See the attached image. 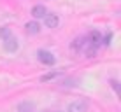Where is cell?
I'll use <instances>...</instances> for the list:
<instances>
[{
    "label": "cell",
    "mask_w": 121,
    "mask_h": 112,
    "mask_svg": "<svg viewBox=\"0 0 121 112\" xmlns=\"http://www.w3.org/2000/svg\"><path fill=\"white\" fill-rule=\"evenodd\" d=\"M112 37H114V33H112V32H107V33L102 37V44H104V46H111Z\"/></svg>",
    "instance_id": "obj_11"
},
{
    "label": "cell",
    "mask_w": 121,
    "mask_h": 112,
    "mask_svg": "<svg viewBox=\"0 0 121 112\" xmlns=\"http://www.w3.org/2000/svg\"><path fill=\"white\" fill-rule=\"evenodd\" d=\"M25 30H26L28 35H37L40 32V25L37 19H33V21H28L26 25H25Z\"/></svg>",
    "instance_id": "obj_8"
},
{
    "label": "cell",
    "mask_w": 121,
    "mask_h": 112,
    "mask_svg": "<svg viewBox=\"0 0 121 112\" xmlns=\"http://www.w3.org/2000/svg\"><path fill=\"white\" fill-rule=\"evenodd\" d=\"M109 82H111V88H112V89L116 91V95H119V82L116 81V79H111Z\"/></svg>",
    "instance_id": "obj_13"
},
{
    "label": "cell",
    "mask_w": 121,
    "mask_h": 112,
    "mask_svg": "<svg viewBox=\"0 0 121 112\" xmlns=\"http://www.w3.org/2000/svg\"><path fill=\"white\" fill-rule=\"evenodd\" d=\"M4 49H5L7 53H16L19 49V40L16 35H11L7 37V39H4Z\"/></svg>",
    "instance_id": "obj_2"
},
{
    "label": "cell",
    "mask_w": 121,
    "mask_h": 112,
    "mask_svg": "<svg viewBox=\"0 0 121 112\" xmlns=\"http://www.w3.org/2000/svg\"><path fill=\"white\" fill-rule=\"evenodd\" d=\"M84 46H86V37H76V39L70 42V49H72L74 53H79V51L84 49Z\"/></svg>",
    "instance_id": "obj_6"
},
{
    "label": "cell",
    "mask_w": 121,
    "mask_h": 112,
    "mask_svg": "<svg viewBox=\"0 0 121 112\" xmlns=\"http://www.w3.org/2000/svg\"><path fill=\"white\" fill-rule=\"evenodd\" d=\"M12 35V32H11V28L9 26H0V39H7V37H11Z\"/></svg>",
    "instance_id": "obj_10"
},
{
    "label": "cell",
    "mask_w": 121,
    "mask_h": 112,
    "mask_svg": "<svg viewBox=\"0 0 121 112\" xmlns=\"http://www.w3.org/2000/svg\"><path fill=\"white\" fill-rule=\"evenodd\" d=\"M30 14H32L33 19H40V18H44V16L48 14V9H46V5H42V4H37V5L32 7Z\"/></svg>",
    "instance_id": "obj_4"
},
{
    "label": "cell",
    "mask_w": 121,
    "mask_h": 112,
    "mask_svg": "<svg viewBox=\"0 0 121 112\" xmlns=\"http://www.w3.org/2000/svg\"><path fill=\"white\" fill-rule=\"evenodd\" d=\"M37 60H39L42 65H48V67H51V65H55L56 58H55V54H53L51 51H46V49H39V51H37Z\"/></svg>",
    "instance_id": "obj_1"
},
{
    "label": "cell",
    "mask_w": 121,
    "mask_h": 112,
    "mask_svg": "<svg viewBox=\"0 0 121 112\" xmlns=\"http://www.w3.org/2000/svg\"><path fill=\"white\" fill-rule=\"evenodd\" d=\"M58 75H61V72H60V70H53V72H48V74H44V75L40 77V82H48V81H53V79H56Z\"/></svg>",
    "instance_id": "obj_9"
},
{
    "label": "cell",
    "mask_w": 121,
    "mask_h": 112,
    "mask_svg": "<svg viewBox=\"0 0 121 112\" xmlns=\"http://www.w3.org/2000/svg\"><path fill=\"white\" fill-rule=\"evenodd\" d=\"M67 112H88V102L84 100H77V102H72L69 105Z\"/></svg>",
    "instance_id": "obj_3"
},
{
    "label": "cell",
    "mask_w": 121,
    "mask_h": 112,
    "mask_svg": "<svg viewBox=\"0 0 121 112\" xmlns=\"http://www.w3.org/2000/svg\"><path fill=\"white\" fill-rule=\"evenodd\" d=\"M56 112H63V110H56Z\"/></svg>",
    "instance_id": "obj_14"
},
{
    "label": "cell",
    "mask_w": 121,
    "mask_h": 112,
    "mask_svg": "<svg viewBox=\"0 0 121 112\" xmlns=\"http://www.w3.org/2000/svg\"><path fill=\"white\" fill-rule=\"evenodd\" d=\"M88 39V42L91 46H95V47H98V46H102V33H100L98 30H93V32H90V35L86 37Z\"/></svg>",
    "instance_id": "obj_7"
},
{
    "label": "cell",
    "mask_w": 121,
    "mask_h": 112,
    "mask_svg": "<svg viewBox=\"0 0 121 112\" xmlns=\"http://www.w3.org/2000/svg\"><path fill=\"white\" fill-rule=\"evenodd\" d=\"M18 109L21 110V112H33V110H32V109H33V105H32V103H19Z\"/></svg>",
    "instance_id": "obj_12"
},
{
    "label": "cell",
    "mask_w": 121,
    "mask_h": 112,
    "mask_svg": "<svg viewBox=\"0 0 121 112\" xmlns=\"http://www.w3.org/2000/svg\"><path fill=\"white\" fill-rule=\"evenodd\" d=\"M44 25H46L48 28H56L58 25H60V18H58V14L48 12V14L44 16Z\"/></svg>",
    "instance_id": "obj_5"
}]
</instances>
